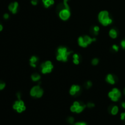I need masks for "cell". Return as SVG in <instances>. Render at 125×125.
<instances>
[{
	"label": "cell",
	"instance_id": "8fae6325",
	"mask_svg": "<svg viewBox=\"0 0 125 125\" xmlns=\"http://www.w3.org/2000/svg\"><path fill=\"white\" fill-rule=\"evenodd\" d=\"M106 81L111 85H114L116 83V77L112 74H108L106 77Z\"/></svg>",
	"mask_w": 125,
	"mask_h": 125
},
{
	"label": "cell",
	"instance_id": "277c9868",
	"mask_svg": "<svg viewBox=\"0 0 125 125\" xmlns=\"http://www.w3.org/2000/svg\"><path fill=\"white\" fill-rule=\"evenodd\" d=\"M40 70L42 74H48L50 73L53 70L54 66L52 62L50 61H47L45 62H43L40 65Z\"/></svg>",
	"mask_w": 125,
	"mask_h": 125
},
{
	"label": "cell",
	"instance_id": "83f0119b",
	"mask_svg": "<svg viewBox=\"0 0 125 125\" xmlns=\"http://www.w3.org/2000/svg\"><path fill=\"white\" fill-rule=\"evenodd\" d=\"M3 18L5 20H8L9 18V14H7V13H5V14L3 15Z\"/></svg>",
	"mask_w": 125,
	"mask_h": 125
},
{
	"label": "cell",
	"instance_id": "1f68e13d",
	"mask_svg": "<svg viewBox=\"0 0 125 125\" xmlns=\"http://www.w3.org/2000/svg\"><path fill=\"white\" fill-rule=\"evenodd\" d=\"M121 107L123 109H125V102H122L121 103Z\"/></svg>",
	"mask_w": 125,
	"mask_h": 125
},
{
	"label": "cell",
	"instance_id": "f546056e",
	"mask_svg": "<svg viewBox=\"0 0 125 125\" xmlns=\"http://www.w3.org/2000/svg\"><path fill=\"white\" fill-rule=\"evenodd\" d=\"M120 118H121V120H125V112L121 113V115H120Z\"/></svg>",
	"mask_w": 125,
	"mask_h": 125
},
{
	"label": "cell",
	"instance_id": "9a60e30c",
	"mask_svg": "<svg viewBox=\"0 0 125 125\" xmlns=\"http://www.w3.org/2000/svg\"><path fill=\"white\" fill-rule=\"evenodd\" d=\"M109 35L110 37L112 39H116L117 36H118V32H117V30L115 29L112 28V29H110V31L109 32Z\"/></svg>",
	"mask_w": 125,
	"mask_h": 125
},
{
	"label": "cell",
	"instance_id": "603a6c76",
	"mask_svg": "<svg viewBox=\"0 0 125 125\" xmlns=\"http://www.w3.org/2000/svg\"><path fill=\"white\" fill-rule=\"evenodd\" d=\"M6 87V83L3 81H0V90L4 89Z\"/></svg>",
	"mask_w": 125,
	"mask_h": 125
},
{
	"label": "cell",
	"instance_id": "484cf974",
	"mask_svg": "<svg viewBox=\"0 0 125 125\" xmlns=\"http://www.w3.org/2000/svg\"><path fill=\"white\" fill-rule=\"evenodd\" d=\"M112 50H114V51H115V52H117L119 50V47H118V45H113L112 47Z\"/></svg>",
	"mask_w": 125,
	"mask_h": 125
},
{
	"label": "cell",
	"instance_id": "ffe728a7",
	"mask_svg": "<svg viewBox=\"0 0 125 125\" xmlns=\"http://www.w3.org/2000/svg\"><path fill=\"white\" fill-rule=\"evenodd\" d=\"M98 63H99V59H98V58H94L92 60V64L94 65V66L97 65Z\"/></svg>",
	"mask_w": 125,
	"mask_h": 125
},
{
	"label": "cell",
	"instance_id": "d6a6232c",
	"mask_svg": "<svg viewBox=\"0 0 125 125\" xmlns=\"http://www.w3.org/2000/svg\"><path fill=\"white\" fill-rule=\"evenodd\" d=\"M3 25H1V24H0V32L2 31V30H3Z\"/></svg>",
	"mask_w": 125,
	"mask_h": 125
},
{
	"label": "cell",
	"instance_id": "3957f363",
	"mask_svg": "<svg viewBox=\"0 0 125 125\" xmlns=\"http://www.w3.org/2000/svg\"><path fill=\"white\" fill-rule=\"evenodd\" d=\"M86 107V104H85L83 102L76 101L73 103V105L70 107V111L76 114H80L84 111Z\"/></svg>",
	"mask_w": 125,
	"mask_h": 125
},
{
	"label": "cell",
	"instance_id": "5bb4252c",
	"mask_svg": "<svg viewBox=\"0 0 125 125\" xmlns=\"http://www.w3.org/2000/svg\"><path fill=\"white\" fill-rule=\"evenodd\" d=\"M78 43L79 46L82 47V48H87V47H88V45L84 42L83 36H81V37H79L78 39Z\"/></svg>",
	"mask_w": 125,
	"mask_h": 125
},
{
	"label": "cell",
	"instance_id": "4fadbf2b",
	"mask_svg": "<svg viewBox=\"0 0 125 125\" xmlns=\"http://www.w3.org/2000/svg\"><path fill=\"white\" fill-rule=\"evenodd\" d=\"M42 1L45 8H49L54 4V0H42Z\"/></svg>",
	"mask_w": 125,
	"mask_h": 125
},
{
	"label": "cell",
	"instance_id": "9c48e42d",
	"mask_svg": "<svg viewBox=\"0 0 125 125\" xmlns=\"http://www.w3.org/2000/svg\"><path fill=\"white\" fill-rule=\"evenodd\" d=\"M81 87L79 85H76V84L72 85L69 90V93L72 96H77L81 94Z\"/></svg>",
	"mask_w": 125,
	"mask_h": 125
},
{
	"label": "cell",
	"instance_id": "cb8c5ba5",
	"mask_svg": "<svg viewBox=\"0 0 125 125\" xmlns=\"http://www.w3.org/2000/svg\"><path fill=\"white\" fill-rule=\"evenodd\" d=\"M87 107H88V108H93V107H95V104L94 103H93L92 102H89V103H88L87 104H86Z\"/></svg>",
	"mask_w": 125,
	"mask_h": 125
},
{
	"label": "cell",
	"instance_id": "836d02e7",
	"mask_svg": "<svg viewBox=\"0 0 125 125\" xmlns=\"http://www.w3.org/2000/svg\"><path fill=\"white\" fill-rule=\"evenodd\" d=\"M124 94H125V89H124Z\"/></svg>",
	"mask_w": 125,
	"mask_h": 125
},
{
	"label": "cell",
	"instance_id": "e0dca14e",
	"mask_svg": "<svg viewBox=\"0 0 125 125\" xmlns=\"http://www.w3.org/2000/svg\"><path fill=\"white\" fill-rule=\"evenodd\" d=\"M31 79L32 81L34 82H37V81H40L41 76H40V74L37 73H34L33 74H32L31 75Z\"/></svg>",
	"mask_w": 125,
	"mask_h": 125
},
{
	"label": "cell",
	"instance_id": "52a82bcc",
	"mask_svg": "<svg viewBox=\"0 0 125 125\" xmlns=\"http://www.w3.org/2000/svg\"><path fill=\"white\" fill-rule=\"evenodd\" d=\"M13 109L15 110L18 113H21L23 112L26 110V106L25 104V103L21 99H18V100L15 101L14 104L12 106Z\"/></svg>",
	"mask_w": 125,
	"mask_h": 125
},
{
	"label": "cell",
	"instance_id": "4dcf8cb0",
	"mask_svg": "<svg viewBox=\"0 0 125 125\" xmlns=\"http://www.w3.org/2000/svg\"><path fill=\"white\" fill-rule=\"evenodd\" d=\"M17 98H18V99H21V94L20 93H17Z\"/></svg>",
	"mask_w": 125,
	"mask_h": 125
},
{
	"label": "cell",
	"instance_id": "5b68a950",
	"mask_svg": "<svg viewBox=\"0 0 125 125\" xmlns=\"http://www.w3.org/2000/svg\"><path fill=\"white\" fill-rule=\"evenodd\" d=\"M43 95V90L40 87L39 85L32 87L30 90V95L32 97L40 98Z\"/></svg>",
	"mask_w": 125,
	"mask_h": 125
},
{
	"label": "cell",
	"instance_id": "8992f818",
	"mask_svg": "<svg viewBox=\"0 0 125 125\" xmlns=\"http://www.w3.org/2000/svg\"><path fill=\"white\" fill-rule=\"evenodd\" d=\"M108 96L112 101L117 102L121 98V93L117 88H114L108 93Z\"/></svg>",
	"mask_w": 125,
	"mask_h": 125
},
{
	"label": "cell",
	"instance_id": "7402d4cb",
	"mask_svg": "<svg viewBox=\"0 0 125 125\" xmlns=\"http://www.w3.org/2000/svg\"><path fill=\"white\" fill-rule=\"evenodd\" d=\"M85 85V87L87 89H89L92 86V83L90 81H87L86 83H85V85Z\"/></svg>",
	"mask_w": 125,
	"mask_h": 125
},
{
	"label": "cell",
	"instance_id": "7a4b0ae2",
	"mask_svg": "<svg viewBox=\"0 0 125 125\" xmlns=\"http://www.w3.org/2000/svg\"><path fill=\"white\" fill-rule=\"evenodd\" d=\"M98 19L99 22L104 26H107L111 25L112 20L110 17L109 13L107 10H101L98 15Z\"/></svg>",
	"mask_w": 125,
	"mask_h": 125
},
{
	"label": "cell",
	"instance_id": "6da1fadb",
	"mask_svg": "<svg viewBox=\"0 0 125 125\" xmlns=\"http://www.w3.org/2000/svg\"><path fill=\"white\" fill-rule=\"evenodd\" d=\"M72 52L67 47H59L56 52V60L59 62H66Z\"/></svg>",
	"mask_w": 125,
	"mask_h": 125
},
{
	"label": "cell",
	"instance_id": "ba28073f",
	"mask_svg": "<svg viewBox=\"0 0 125 125\" xmlns=\"http://www.w3.org/2000/svg\"><path fill=\"white\" fill-rule=\"evenodd\" d=\"M71 16V12L70 9H67L63 8L59 10V17L62 20L67 21L70 18Z\"/></svg>",
	"mask_w": 125,
	"mask_h": 125
},
{
	"label": "cell",
	"instance_id": "44dd1931",
	"mask_svg": "<svg viewBox=\"0 0 125 125\" xmlns=\"http://www.w3.org/2000/svg\"><path fill=\"white\" fill-rule=\"evenodd\" d=\"M69 0H63V4L65 8L67 9H70V6L68 4Z\"/></svg>",
	"mask_w": 125,
	"mask_h": 125
},
{
	"label": "cell",
	"instance_id": "f1b7e54d",
	"mask_svg": "<svg viewBox=\"0 0 125 125\" xmlns=\"http://www.w3.org/2000/svg\"><path fill=\"white\" fill-rule=\"evenodd\" d=\"M121 47H122L123 49H125V39H124V40H123L121 42Z\"/></svg>",
	"mask_w": 125,
	"mask_h": 125
},
{
	"label": "cell",
	"instance_id": "d6986e66",
	"mask_svg": "<svg viewBox=\"0 0 125 125\" xmlns=\"http://www.w3.org/2000/svg\"><path fill=\"white\" fill-rule=\"evenodd\" d=\"M67 122L70 125H73L74 123V119L73 117H69L67 118Z\"/></svg>",
	"mask_w": 125,
	"mask_h": 125
},
{
	"label": "cell",
	"instance_id": "4316f807",
	"mask_svg": "<svg viewBox=\"0 0 125 125\" xmlns=\"http://www.w3.org/2000/svg\"><path fill=\"white\" fill-rule=\"evenodd\" d=\"M38 3H39V0H31V3L33 6H37L38 4Z\"/></svg>",
	"mask_w": 125,
	"mask_h": 125
},
{
	"label": "cell",
	"instance_id": "7c38bea8",
	"mask_svg": "<svg viewBox=\"0 0 125 125\" xmlns=\"http://www.w3.org/2000/svg\"><path fill=\"white\" fill-rule=\"evenodd\" d=\"M38 61H39V57L36 56H33L29 59V64L32 67L36 68L37 67V63Z\"/></svg>",
	"mask_w": 125,
	"mask_h": 125
},
{
	"label": "cell",
	"instance_id": "2e32d148",
	"mask_svg": "<svg viewBox=\"0 0 125 125\" xmlns=\"http://www.w3.org/2000/svg\"><path fill=\"white\" fill-rule=\"evenodd\" d=\"M99 31V27L98 26H94L91 29V34L93 36H96L98 34Z\"/></svg>",
	"mask_w": 125,
	"mask_h": 125
},
{
	"label": "cell",
	"instance_id": "d4e9b609",
	"mask_svg": "<svg viewBox=\"0 0 125 125\" xmlns=\"http://www.w3.org/2000/svg\"><path fill=\"white\" fill-rule=\"evenodd\" d=\"M73 125H87V124L84 121H78L73 124Z\"/></svg>",
	"mask_w": 125,
	"mask_h": 125
},
{
	"label": "cell",
	"instance_id": "30bf717a",
	"mask_svg": "<svg viewBox=\"0 0 125 125\" xmlns=\"http://www.w3.org/2000/svg\"><path fill=\"white\" fill-rule=\"evenodd\" d=\"M18 7H19V4H18V2H12L8 6V9L12 14H17V12H18Z\"/></svg>",
	"mask_w": 125,
	"mask_h": 125
},
{
	"label": "cell",
	"instance_id": "ac0fdd59",
	"mask_svg": "<svg viewBox=\"0 0 125 125\" xmlns=\"http://www.w3.org/2000/svg\"><path fill=\"white\" fill-rule=\"evenodd\" d=\"M110 111V114H111L112 115H116L118 113L119 109H118V107L117 106H114L112 107Z\"/></svg>",
	"mask_w": 125,
	"mask_h": 125
}]
</instances>
